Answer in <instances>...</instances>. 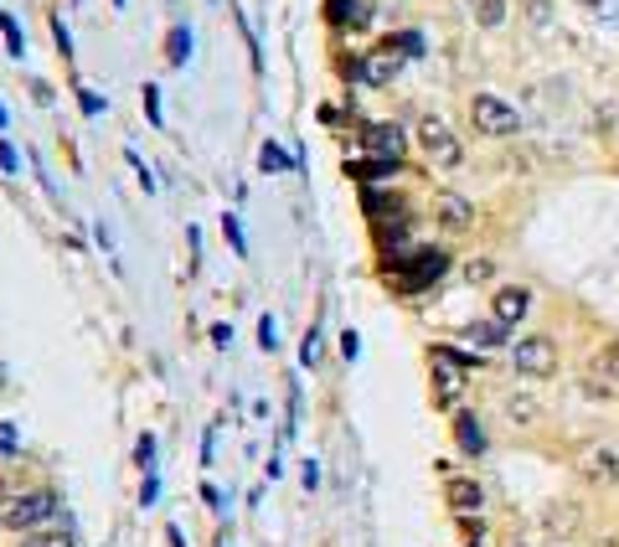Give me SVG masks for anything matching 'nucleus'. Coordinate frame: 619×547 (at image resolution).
<instances>
[{
    "mask_svg": "<svg viewBox=\"0 0 619 547\" xmlns=\"http://www.w3.org/2000/svg\"><path fill=\"white\" fill-rule=\"evenodd\" d=\"M444 269H450V254H444V248H398V254L387 258V274L398 279L402 294H419L423 284H434Z\"/></svg>",
    "mask_w": 619,
    "mask_h": 547,
    "instance_id": "obj_1",
    "label": "nucleus"
},
{
    "mask_svg": "<svg viewBox=\"0 0 619 547\" xmlns=\"http://www.w3.org/2000/svg\"><path fill=\"white\" fill-rule=\"evenodd\" d=\"M57 491H21V496H5L0 501V527L11 532H26L32 537L36 527H47L52 516H57Z\"/></svg>",
    "mask_w": 619,
    "mask_h": 547,
    "instance_id": "obj_2",
    "label": "nucleus"
},
{
    "mask_svg": "<svg viewBox=\"0 0 619 547\" xmlns=\"http://www.w3.org/2000/svg\"><path fill=\"white\" fill-rule=\"evenodd\" d=\"M429 361H434V398L450 409L454 398L465 393V372L480 357H475V351H454V346H434V351H429Z\"/></svg>",
    "mask_w": 619,
    "mask_h": 547,
    "instance_id": "obj_3",
    "label": "nucleus"
},
{
    "mask_svg": "<svg viewBox=\"0 0 619 547\" xmlns=\"http://www.w3.org/2000/svg\"><path fill=\"white\" fill-rule=\"evenodd\" d=\"M469 124H475L480 135H490V139H506V135H517L521 130L517 109L501 103L496 93H475V99H469Z\"/></svg>",
    "mask_w": 619,
    "mask_h": 547,
    "instance_id": "obj_4",
    "label": "nucleus"
},
{
    "mask_svg": "<svg viewBox=\"0 0 619 547\" xmlns=\"http://www.w3.org/2000/svg\"><path fill=\"white\" fill-rule=\"evenodd\" d=\"M413 135H419V150L434 160L439 171H454V166L465 160V150H460L454 130L444 120H434V114H429V120H419V130H413Z\"/></svg>",
    "mask_w": 619,
    "mask_h": 547,
    "instance_id": "obj_5",
    "label": "nucleus"
},
{
    "mask_svg": "<svg viewBox=\"0 0 619 547\" xmlns=\"http://www.w3.org/2000/svg\"><path fill=\"white\" fill-rule=\"evenodd\" d=\"M511 361H517L521 377H553L557 372V342L553 336H521L511 346Z\"/></svg>",
    "mask_w": 619,
    "mask_h": 547,
    "instance_id": "obj_6",
    "label": "nucleus"
},
{
    "mask_svg": "<svg viewBox=\"0 0 619 547\" xmlns=\"http://www.w3.org/2000/svg\"><path fill=\"white\" fill-rule=\"evenodd\" d=\"M362 145L372 150V160H398L402 166V145H408V135H402L398 124H367V130H362Z\"/></svg>",
    "mask_w": 619,
    "mask_h": 547,
    "instance_id": "obj_7",
    "label": "nucleus"
},
{
    "mask_svg": "<svg viewBox=\"0 0 619 547\" xmlns=\"http://www.w3.org/2000/svg\"><path fill=\"white\" fill-rule=\"evenodd\" d=\"M588 393H599V398L619 393V346H604L599 357L588 361Z\"/></svg>",
    "mask_w": 619,
    "mask_h": 547,
    "instance_id": "obj_8",
    "label": "nucleus"
},
{
    "mask_svg": "<svg viewBox=\"0 0 619 547\" xmlns=\"http://www.w3.org/2000/svg\"><path fill=\"white\" fill-rule=\"evenodd\" d=\"M490 310H496V321L511 331V325L532 310V290H527V284H501V290L490 294Z\"/></svg>",
    "mask_w": 619,
    "mask_h": 547,
    "instance_id": "obj_9",
    "label": "nucleus"
},
{
    "mask_svg": "<svg viewBox=\"0 0 619 547\" xmlns=\"http://www.w3.org/2000/svg\"><path fill=\"white\" fill-rule=\"evenodd\" d=\"M434 223L450 227V233H465V227L475 223V206H469L460 191H439L434 197Z\"/></svg>",
    "mask_w": 619,
    "mask_h": 547,
    "instance_id": "obj_10",
    "label": "nucleus"
},
{
    "mask_svg": "<svg viewBox=\"0 0 619 547\" xmlns=\"http://www.w3.org/2000/svg\"><path fill=\"white\" fill-rule=\"evenodd\" d=\"M398 63H402V57L387 47V42H383V47H372L367 63H362V83H367V88H387L393 78H398Z\"/></svg>",
    "mask_w": 619,
    "mask_h": 547,
    "instance_id": "obj_11",
    "label": "nucleus"
},
{
    "mask_svg": "<svg viewBox=\"0 0 619 547\" xmlns=\"http://www.w3.org/2000/svg\"><path fill=\"white\" fill-rule=\"evenodd\" d=\"M444 501H450V512L469 516V512H480V506H486V491H480L469 476H450L444 480Z\"/></svg>",
    "mask_w": 619,
    "mask_h": 547,
    "instance_id": "obj_12",
    "label": "nucleus"
},
{
    "mask_svg": "<svg viewBox=\"0 0 619 547\" xmlns=\"http://www.w3.org/2000/svg\"><path fill=\"white\" fill-rule=\"evenodd\" d=\"M578 470H584L588 480H599V485H615L619 480L615 449H584V455H578Z\"/></svg>",
    "mask_w": 619,
    "mask_h": 547,
    "instance_id": "obj_13",
    "label": "nucleus"
},
{
    "mask_svg": "<svg viewBox=\"0 0 619 547\" xmlns=\"http://www.w3.org/2000/svg\"><path fill=\"white\" fill-rule=\"evenodd\" d=\"M454 439H460V449H465V455H475V460H480V455H486V424H480V418H475V413H454Z\"/></svg>",
    "mask_w": 619,
    "mask_h": 547,
    "instance_id": "obj_14",
    "label": "nucleus"
},
{
    "mask_svg": "<svg viewBox=\"0 0 619 547\" xmlns=\"http://www.w3.org/2000/svg\"><path fill=\"white\" fill-rule=\"evenodd\" d=\"M402 166L398 160H346V176H352V181H362V187H372V181H393V176H398Z\"/></svg>",
    "mask_w": 619,
    "mask_h": 547,
    "instance_id": "obj_15",
    "label": "nucleus"
},
{
    "mask_svg": "<svg viewBox=\"0 0 619 547\" xmlns=\"http://www.w3.org/2000/svg\"><path fill=\"white\" fill-rule=\"evenodd\" d=\"M325 16H331L335 26H367L372 5L367 0H325Z\"/></svg>",
    "mask_w": 619,
    "mask_h": 547,
    "instance_id": "obj_16",
    "label": "nucleus"
},
{
    "mask_svg": "<svg viewBox=\"0 0 619 547\" xmlns=\"http://www.w3.org/2000/svg\"><path fill=\"white\" fill-rule=\"evenodd\" d=\"M469 346H480V351H490V346H501L506 342V325L501 321H469L465 331H460Z\"/></svg>",
    "mask_w": 619,
    "mask_h": 547,
    "instance_id": "obj_17",
    "label": "nucleus"
},
{
    "mask_svg": "<svg viewBox=\"0 0 619 547\" xmlns=\"http://www.w3.org/2000/svg\"><path fill=\"white\" fill-rule=\"evenodd\" d=\"M362 206H367V217H377V223H383L387 212H393V217H398V212H402V206L393 202V197H383V191H377V187H362Z\"/></svg>",
    "mask_w": 619,
    "mask_h": 547,
    "instance_id": "obj_18",
    "label": "nucleus"
},
{
    "mask_svg": "<svg viewBox=\"0 0 619 547\" xmlns=\"http://www.w3.org/2000/svg\"><path fill=\"white\" fill-rule=\"evenodd\" d=\"M258 166H264V171H295V155H289L285 145L264 139V150H258Z\"/></svg>",
    "mask_w": 619,
    "mask_h": 547,
    "instance_id": "obj_19",
    "label": "nucleus"
},
{
    "mask_svg": "<svg viewBox=\"0 0 619 547\" xmlns=\"http://www.w3.org/2000/svg\"><path fill=\"white\" fill-rule=\"evenodd\" d=\"M469 16L480 26H501L506 21V0H469Z\"/></svg>",
    "mask_w": 619,
    "mask_h": 547,
    "instance_id": "obj_20",
    "label": "nucleus"
},
{
    "mask_svg": "<svg viewBox=\"0 0 619 547\" xmlns=\"http://www.w3.org/2000/svg\"><path fill=\"white\" fill-rule=\"evenodd\" d=\"M521 16L532 21L537 32H548L553 26V0H521Z\"/></svg>",
    "mask_w": 619,
    "mask_h": 547,
    "instance_id": "obj_21",
    "label": "nucleus"
},
{
    "mask_svg": "<svg viewBox=\"0 0 619 547\" xmlns=\"http://www.w3.org/2000/svg\"><path fill=\"white\" fill-rule=\"evenodd\" d=\"M222 233H228V248L237 258H248V238H243V223H237V212H222Z\"/></svg>",
    "mask_w": 619,
    "mask_h": 547,
    "instance_id": "obj_22",
    "label": "nucleus"
},
{
    "mask_svg": "<svg viewBox=\"0 0 619 547\" xmlns=\"http://www.w3.org/2000/svg\"><path fill=\"white\" fill-rule=\"evenodd\" d=\"M166 57H170V63H176V68H181L186 57H191V32H186V26H176V32H170V42H166Z\"/></svg>",
    "mask_w": 619,
    "mask_h": 547,
    "instance_id": "obj_23",
    "label": "nucleus"
},
{
    "mask_svg": "<svg viewBox=\"0 0 619 547\" xmlns=\"http://www.w3.org/2000/svg\"><path fill=\"white\" fill-rule=\"evenodd\" d=\"M387 47L398 52V57H419V52H423V36H419V32H398V36H387Z\"/></svg>",
    "mask_w": 619,
    "mask_h": 547,
    "instance_id": "obj_24",
    "label": "nucleus"
},
{
    "mask_svg": "<svg viewBox=\"0 0 619 547\" xmlns=\"http://www.w3.org/2000/svg\"><path fill=\"white\" fill-rule=\"evenodd\" d=\"M0 32H5V42H11V57H26V36H21L16 16H0Z\"/></svg>",
    "mask_w": 619,
    "mask_h": 547,
    "instance_id": "obj_25",
    "label": "nucleus"
},
{
    "mask_svg": "<svg viewBox=\"0 0 619 547\" xmlns=\"http://www.w3.org/2000/svg\"><path fill=\"white\" fill-rule=\"evenodd\" d=\"M506 413H511L517 424H532V418H537V403H532V398H517V393H511V398H506Z\"/></svg>",
    "mask_w": 619,
    "mask_h": 547,
    "instance_id": "obj_26",
    "label": "nucleus"
},
{
    "mask_svg": "<svg viewBox=\"0 0 619 547\" xmlns=\"http://www.w3.org/2000/svg\"><path fill=\"white\" fill-rule=\"evenodd\" d=\"M134 460L145 476H155V434H140V445H134Z\"/></svg>",
    "mask_w": 619,
    "mask_h": 547,
    "instance_id": "obj_27",
    "label": "nucleus"
},
{
    "mask_svg": "<svg viewBox=\"0 0 619 547\" xmlns=\"http://www.w3.org/2000/svg\"><path fill=\"white\" fill-rule=\"evenodd\" d=\"M140 99H145V114H151L155 130H166V114H161V88L145 83V93H140Z\"/></svg>",
    "mask_w": 619,
    "mask_h": 547,
    "instance_id": "obj_28",
    "label": "nucleus"
},
{
    "mask_svg": "<svg viewBox=\"0 0 619 547\" xmlns=\"http://www.w3.org/2000/svg\"><path fill=\"white\" fill-rule=\"evenodd\" d=\"M21 547H73V537H63V532H32V537H21Z\"/></svg>",
    "mask_w": 619,
    "mask_h": 547,
    "instance_id": "obj_29",
    "label": "nucleus"
},
{
    "mask_svg": "<svg viewBox=\"0 0 619 547\" xmlns=\"http://www.w3.org/2000/svg\"><path fill=\"white\" fill-rule=\"evenodd\" d=\"M300 361H305V367H316V361H320V331H316V325L305 331V342H300Z\"/></svg>",
    "mask_w": 619,
    "mask_h": 547,
    "instance_id": "obj_30",
    "label": "nucleus"
},
{
    "mask_svg": "<svg viewBox=\"0 0 619 547\" xmlns=\"http://www.w3.org/2000/svg\"><path fill=\"white\" fill-rule=\"evenodd\" d=\"M258 346H264V351H274V346H279V325H274V315H264V321H258Z\"/></svg>",
    "mask_w": 619,
    "mask_h": 547,
    "instance_id": "obj_31",
    "label": "nucleus"
},
{
    "mask_svg": "<svg viewBox=\"0 0 619 547\" xmlns=\"http://www.w3.org/2000/svg\"><path fill=\"white\" fill-rule=\"evenodd\" d=\"M0 171L21 176V155H16V145H5V139H0Z\"/></svg>",
    "mask_w": 619,
    "mask_h": 547,
    "instance_id": "obj_32",
    "label": "nucleus"
},
{
    "mask_svg": "<svg viewBox=\"0 0 619 547\" xmlns=\"http://www.w3.org/2000/svg\"><path fill=\"white\" fill-rule=\"evenodd\" d=\"M16 449H21L16 424H0V455H16Z\"/></svg>",
    "mask_w": 619,
    "mask_h": 547,
    "instance_id": "obj_33",
    "label": "nucleus"
},
{
    "mask_svg": "<svg viewBox=\"0 0 619 547\" xmlns=\"http://www.w3.org/2000/svg\"><path fill=\"white\" fill-rule=\"evenodd\" d=\"M52 36H57V47H63V57H73V32L63 26V16H52Z\"/></svg>",
    "mask_w": 619,
    "mask_h": 547,
    "instance_id": "obj_34",
    "label": "nucleus"
},
{
    "mask_svg": "<svg viewBox=\"0 0 619 547\" xmlns=\"http://www.w3.org/2000/svg\"><path fill=\"white\" fill-rule=\"evenodd\" d=\"M130 166H134V176H140V187L145 191H155V176H151V166H145V160H140V155L130 150Z\"/></svg>",
    "mask_w": 619,
    "mask_h": 547,
    "instance_id": "obj_35",
    "label": "nucleus"
},
{
    "mask_svg": "<svg viewBox=\"0 0 619 547\" xmlns=\"http://www.w3.org/2000/svg\"><path fill=\"white\" fill-rule=\"evenodd\" d=\"M78 103H84V114H103V99L93 88H78Z\"/></svg>",
    "mask_w": 619,
    "mask_h": 547,
    "instance_id": "obj_36",
    "label": "nucleus"
},
{
    "mask_svg": "<svg viewBox=\"0 0 619 547\" xmlns=\"http://www.w3.org/2000/svg\"><path fill=\"white\" fill-rule=\"evenodd\" d=\"M341 351H346V361H356V357H362V336H356V331H346V336H341Z\"/></svg>",
    "mask_w": 619,
    "mask_h": 547,
    "instance_id": "obj_37",
    "label": "nucleus"
},
{
    "mask_svg": "<svg viewBox=\"0 0 619 547\" xmlns=\"http://www.w3.org/2000/svg\"><path fill=\"white\" fill-rule=\"evenodd\" d=\"M155 496H161V480L145 476V485H140V501H145V506H155Z\"/></svg>",
    "mask_w": 619,
    "mask_h": 547,
    "instance_id": "obj_38",
    "label": "nucleus"
},
{
    "mask_svg": "<svg viewBox=\"0 0 619 547\" xmlns=\"http://www.w3.org/2000/svg\"><path fill=\"white\" fill-rule=\"evenodd\" d=\"M212 342L228 351V346H233V325H212Z\"/></svg>",
    "mask_w": 619,
    "mask_h": 547,
    "instance_id": "obj_39",
    "label": "nucleus"
},
{
    "mask_svg": "<svg viewBox=\"0 0 619 547\" xmlns=\"http://www.w3.org/2000/svg\"><path fill=\"white\" fill-rule=\"evenodd\" d=\"M316 485H320V465L305 460V491H316Z\"/></svg>",
    "mask_w": 619,
    "mask_h": 547,
    "instance_id": "obj_40",
    "label": "nucleus"
},
{
    "mask_svg": "<svg viewBox=\"0 0 619 547\" xmlns=\"http://www.w3.org/2000/svg\"><path fill=\"white\" fill-rule=\"evenodd\" d=\"M201 501H207V506H218V512H222V491H218V485H201Z\"/></svg>",
    "mask_w": 619,
    "mask_h": 547,
    "instance_id": "obj_41",
    "label": "nucleus"
},
{
    "mask_svg": "<svg viewBox=\"0 0 619 547\" xmlns=\"http://www.w3.org/2000/svg\"><path fill=\"white\" fill-rule=\"evenodd\" d=\"M166 543H170V547H186V543H181V527H166Z\"/></svg>",
    "mask_w": 619,
    "mask_h": 547,
    "instance_id": "obj_42",
    "label": "nucleus"
},
{
    "mask_svg": "<svg viewBox=\"0 0 619 547\" xmlns=\"http://www.w3.org/2000/svg\"><path fill=\"white\" fill-rule=\"evenodd\" d=\"M0 130H5V109H0Z\"/></svg>",
    "mask_w": 619,
    "mask_h": 547,
    "instance_id": "obj_43",
    "label": "nucleus"
},
{
    "mask_svg": "<svg viewBox=\"0 0 619 547\" xmlns=\"http://www.w3.org/2000/svg\"><path fill=\"white\" fill-rule=\"evenodd\" d=\"M114 5H124V0H114Z\"/></svg>",
    "mask_w": 619,
    "mask_h": 547,
    "instance_id": "obj_44",
    "label": "nucleus"
}]
</instances>
